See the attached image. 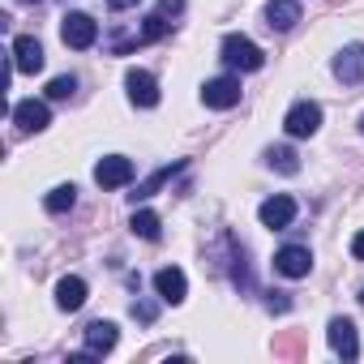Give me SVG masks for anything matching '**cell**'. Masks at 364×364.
Returning a JSON list of instances; mask_svg holds the SVG:
<instances>
[{"mask_svg": "<svg viewBox=\"0 0 364 364\" xmlns=\"http://www.w3.org/2000/svg\"><path fill=\"white\" fill-rule=\"evenodd\" d=\"M219 52H223V65H228V69H240V73H257V69L266 65L262 48H257L253 39H245V35H228Z\"/></svg>", "mask_w": 364, "mask_h": 364, "instance_id": "cell-1", "label": "cell"}, {"mask_svg": "<svg viewBox=\"0 0 364 364\" xmlns=\"http://www.w3.org/2000/svg\"><path fill=\"white\" fill-rule=\"evenodd\" d=\"M60 39H65V48L86 52V48L99 43V22H95L90 14H65V18H60Z\"/></svg>", "mask_w": 364, "mask_h": 364, "instance_id": "cell-2", "label": "cell"}, {"mask_svg": "<svg viewBox=\"0 0 364 364\" xmlns=\"http://www.w3.org/2000/svg\"><path fill=\"white\" fill-rule=\"evenodd\" d=\"M283 129H287V137H313V133L321 129V107L309 103V99L291 103L287 116H283Z\"/></svg>", "mask_w": 364, "mask_h": 364, "instance_id": "cell-3", "label": "cell"}, {"mask_svg": "<svg viewBox=\"0 0 364 364\" xmlns=\"http://www.w3.org/2000/svg\"><path fill=\"white\" fill-rule=\"evenodd\" d=\"M129 180H133V159L107 154V159L95 163V185H99V189H124Z\"/></svg>", "mask_w": 364, "mask_h": 364, "instance_id": "cell-4", "label": "cell"}, {"mask_svg": "<svg viewBox=\"0 0 364 364\" xmlns=\"http://www.w3.org/2000/svg\"><path fill=\"white\" fill-rule=\"evenodd\" d=\"M240 77H210L206 86H202V103L206 107H215V112H228V107H236L240 103Z\"/></svg>", "mask_w": 364, "mask_h": 364, "instance_id": "cell-5", "label": "cell"}, {"mask_svg": "<svg viewBox=\"0 0 364 364\" xmlns=\"http://www.w3.org/2000/svg\"><path fill=\"white\" fill-rule=\"evenodd\" d=\"M257 219H262V228L283 232V228L296 223V202H291L287 193H274V198H266V202L257 206Z\"/></svg>", "mask_w": 364, "mask_h": 364, "instance_id": "cell-6", "label": "cell"}, {"mask_svg": "<svg viewBox=\"0 0 364 364\" xmlns=\"http://www.w3.org/2000/svg\"><path fill=\"white\" fill-rule=\"evenodd\" d=\"M124 90H129V103L133 107H159V82H154V73L129 69L124 73Z\"/></svg>", "mask_w": 364, "mask_h": 364, "instance_id": "cell-7", "label": "cell"}, {"mask_svg": "<svg viewBox=\"0 0 364 364\" xmlns=\"http://www.w3.org/2000/svg\"><path fill=\"white\" fill-rule=\"evenodd\" d=\"M274 270H279L283 279H309V270H313V253H309L304 245H283V249L274 253Z\"/></svg>", "mask_w": 364, "mask_h": 364, "instance_id": "cell-8", "label": "cell"}, {"mask_svg": "<svg viewBox=\"0 0 364 364\" xmlns=\"http://www.w3.org/2000/svg\"><path fill=\"white\" fill-rule=\"evenodd\" d=\"M326 338H330L334 355H343V360H355L360 355V338H355V321L351 317H330Z\"/></svg>", "mask_w": 364, "mask_h": 364, "instance_id": "cell-9", "label": "cell"}, {"mask_svg": "<svg viewBox=\"0 0 364 364\" xmlns=\"http://www.w3.org/2000/svg\"><path fill=\"white\" fill-rule=\"evenodd\" d=\"M14 124L22 133H43L52 124V112H48L43 99H22V103H14Z\"/></svg>", "mask_w": 364, "mask_h": 364, "instance_id": "cell-10", "label": "cell"}, {"mask_svg": "<svg viewBox=\"0 0 364 364\" xmlns=\"http://www.w3.org/2000/svg\"><path fill=\"white\" fill-rule=\"evenodd\" d=\"M154 291H159L163 304H180V300L189 296V279H185V270H180V266H163V270L154 274Z\"/></svg>", "mask_w": 364, "mask_h": 364, "instance_id": "cell-11", "label": "cell"}, {"mask_svg": "<svg viewBox=\"0 0 364 364\" xmlns=\"http://www.w3.org/2000/svg\"><path fill=\"white\" fill-rule=\"evenodd\" d=\"M116 338H120L116 321H90V326H86V351H82V360H99V355H107V351L116 347Z\"/></svg>", "mask_w": 364, "mask_h": 364, "instance_id": "cell-12", "label": "cell"}, {"mask_svg": "<svg viewBox=\"0 0 364 364\" xmlns=\"http://www.w3.org/2000/svg\"><path fill=\"white\" fill-rule=\"evenodd\" d=\"M334 77L347 82V86L364 82V43H351V48H343V52L334 56Z\"/></svg>", "mask_w": 364, "mask_h": 364, "instance_id": "cell-13", "label": "cell"}, {"mask_svg": "<svg viewBox=\"0 0 364 364\" xmlns=\"http://www.w3.org/2000/svg\"><path fill=\"white\" fill-rule=\"evenodd\" d=\"M14 65H18L22 73H39V69H43V43H39L35 35H18V39H14Z\"/></svg>", "mask_w": 364, "mask_h": 364, "instance_id": "cell-14", "label": "cell"}, {"mask_svg": "<svg viewBox=\"0 0 364 364\" xmlns=\"http://www.w3.org/2000/svg\"><path fill=\"white\" fill-rule=\"evenodd\" d=\"M82 304H86V279L65 274V279L56 283V309H60V313H77Z\"/></svg>", "mask_w": 364, "mask_h": 364, "instance_id": "cell-15", "label": "cell"}, {"mask_svg": "<svg viewBox=\"0 0 364 364\" xmlns=\"http://www.w3.org/2000/svg\"><path fill=\"white\" fill-rule=\"evenodd\" d=\"M296 22H300V5H296V0H270V5H266V26L270 31L287 35Z\"/></svg>", "mask_w": 364, "mask_h": 364, "instance_id": "cell-16", "label": "cell"}, {"mask_svg": "<svg viewBox=\"0 0 364 364\" xmlns=\"http://www.w3.org/2000/svg\"><path fill=\"white\" fill-rule=\"evenodd\" d=\"M180 167H185V163H171V167H159V171H154L150 180H141V185H137V193H129V198H133V202H146V198H154V193H159V189L167 185V180H171V176L180 171Z\"/></svg>", "mask_w": 364, "mask_h": 364, "instance_id": "cell-17", "label": "cell"}, {"mask_svg": "<svg viewBox=\"0 0 364 364\" xmlns=\"http://www.w3.org/2000/svg\"><path fill=\"white\" fill-rule=\"evenodd\" d=\"M129 228H133V236H141V240H159V236H163V223H159L154 210H133Z\"/></svg>", "mask_w": 364, "mask_h": 364, "instance_id": "cell-18", "label": "cell"}, {"mask_svg": "<svg viewBox=\"0 0 364 364\" xmlns=\"http://www.w3.org/2000/svg\"><path fill=\"white\" fill-rule=\"evenodd\" d=\"M266 163H270L274 171H283V176H296V171H300V159H296L291 146H274V150H266Z\"/></svg>", "mask_w": 364, "mask_h": 364, "instance_id": "cell-19", "label": "cell"}, {"mask_svg": "<svg viewBox=\"0 0 364 364\" xmlns=\"http://www.w3.org/2000/svg\"><path fill=\"white\" fill-rule=\"evenodd\" d=\"M73 202H77V189H73V185H56V189L43 198V206H48L52 215H65V210H73Z\"/></svg>", "mask_w": 364, "mask_h": 364, "instance_id": "cell-20", "label": "cell"}, {"mask_svg": "<svg viewBox=\"0 0 364 364\" xmlns=\"http://www.w3.org/2000/svg\"><path fill=\"white\" fill-rule=\"evenodd\" d=\"M73 90H77V77H73V73L48 82V99H56V103H60V99H73Z\"/></svg>", "mask_w": 364, "mask_h": 364, "instance_id": "cell-21", "label": "cell"}, {"mask_svg": "<svg viewBox=\"0 0 364 364\" xmlns=\"http://www.w3.org/2000/svg\"><path fill=\"white\" fill-rule=\"evenodd\" d=\"M133 317H137L141 326H150V321L159 317V304H154V300H133Z\"/></svg>", "mask_w": 364, "mask_h": 364, "instance_id": "cell-22", "label": "cell"}, {"mask_svg": "<svg viewBox=\"0 0 364 364\" xmlns=\"http://www.w3.org/2000/svg\"><path fill=\"white\" fill-rule=\"evenodd\" d=\"M266 309H270V313H287V309H291L287 291H266Z\"/></svg>", "mask_w": 364, "mask_h": 364, "instance_id": "cell-23", "label": "cell"}, {"mask_svg": "<svg viewBox=\"0 0 364 364\" xmlns=\"http://www.w3.org/2000/svg\"><path fill=\"white\" fill-rule=\"evenodd\" d=\"M180 9H185V0H159V14L163 18H176Z\"/></svg>", "mask_w": 364, "mask_h": 364, "instance_id": "cell-24", "label": "cell"}, {"mask_svg": "<svg viewBox=\"0 0 364 364\" xmlns=\"http://www.w3.org/2000/svg\"><path fill=\"white\" fill-rule=\"evenodd\" d=\"M351 257H355V262H364V228L351 236Z\"/></svg>", "mask_w": 364, "mask_h": 364, "instance_id": "cell-25", "label": "cell"}, {"mask_svg": "<svg viewBox=\"0 0 364 364\" xmlns=\"http://www.w3.org/2000/svg\"><path fill=\"white\" fill-rule=\"evenodd\" d=\"M107 9H116V14H124V9H137V0H107Z\"/></svg>", "mask_w": 364, "mask_h": 364, "instance_id": "cell-26", "label": "cell"}, {"mask_svg": "<svg viewBox=\"0 0 364 364\" xmlns=\"http://www.w3.org/2000/svg\"><path fill=\"white\" fill-rule=\"evenodd\" d=\"M360 133H364V116H360Z\"/></svg>", "mask_w": 364, "mask_h": 364, "instance_id": "cell-27", "label": "cell"}, {"mask_svg": "<svg viewBox=\"0 0 364 364\" xmlns=\"http://www.w3.org/2000/svg\"><path fill=\"white\" fill-rule=\"evenodd\" d=\"M360 304H364V287H360Z\"/></svg>", "mask_w": 364, "mask_h": 364, "instance_id": "cell-28", "label": "cell"}, {"mask_svg": "<svg viewBox=\"0 0 364 364\" xmlns=\"http://www.w3.org/2000/svg\"><path fill=\"white\" fill-rule=\"evenodd\" d=\"M22 5H35V0H22Z\"/></svg>", "mask_w": 364, "mask_h": 364, "instance_id": "cell-29", "label": "cell"}]
</instances>
